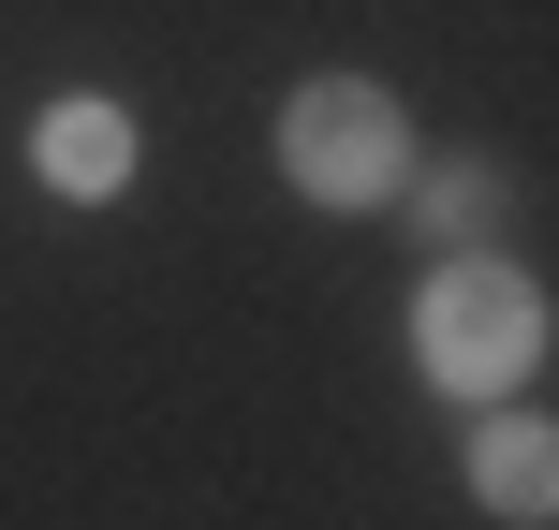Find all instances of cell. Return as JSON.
Wrapping results in <instances>:
<instances>
[{
  "instance_id": "obj_1",
  "label": "cell",
  "mask_w": 559,
  "mask_h": 530,
  "mask_svg": "<svg viewBox=\"0 0 559 530\" xmlns=\"http://www.w3.org/2000/svg\"><path fill=\"white\" fill-rule=\"evenodd\" d=\"M413 368L442 398H515L545 368V280L501 266V251H442L413 295Z\"/></svg>"
},
{
  "instance_id": "obj_4",
  "label": "cell",
  "mask_w": 559,
  "mask_h": 530,
  "mask_svg": "<svg viewBox=\"0 0 559 530\" xmlns=\"http://www.w3.org/2000/svg\"><path fill=\"white\" fill-rule=\"evenodd\" d=\"M472 502L501 516V530H545L559 516V427L545 413H486L472 427Z\"/></svg>"
},
{
  "instance_id": "obj_3",
  "label": "cell",
  "mask_w": 559,
  "mask_h": 530,
  "mask_svg": "<svg viewBox=\"0 0 559 530\" xmlns=\"http://www.w3.org/2000/svg\"><path fill=\"white\" fill-rule=\"evenodd\" d=\"M133 163H147V133H133V104H104V89H59V104L29 118V177H45L59 207H118Z\"/></svg>"
},
{
  "instance_id": "obj_2",
  "label": "cell",
  "mask_w": 559,
  "mask_h": 530,
  "mask_svg": "<svg viewBox=\"0 0 559 530\" xmlns=\"http://www.w3.org/2000/svg\"><path fill=\"white\" fill-rule=\"evenodd\" d=\"M280 177H295L309 207H338V222L397 207V177H413V104H397L383 74H295L280 89Z\"/></svg>"
},
{
  "instance_id": "obj_5",
  "label": "cell",
  "mask_w": 559,
  "mask_h": 530,
  "mask_svg": "<svg viewBox=\"0 0 559 530\" xmlns=\"http://www.w3.org/2000/svg\"><path fill=\"white\" fill-rule=\"evenodd\" d=\"M397 207H413L427 251H486V222H501V163H472V148H456V163H427V148H413Z\"/></svg>"
}]
</instances>
